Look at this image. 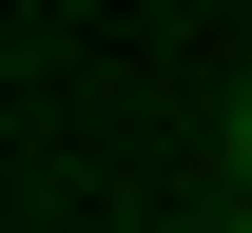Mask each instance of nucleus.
<instances>
[{"instance_id": "1", "label": "nucleus", "mask_w": 252, "mask_h": 233, "mask_svg": "<svg viewBox=\"0 0 252 233\" xmlns=\"http://www.w3.org/2000/svg\"><path fill=\"white\" fill-rule=\"evenodd\" d=\"M233 195H252V78H233Z\"/></svg>"}, {"instance_id": "2", "label": "nucleus", "mask_w": 252, "mask_h": 233, "mask_svg": "<svg viewBox=\"0 0 252 233\" xmlns=\"http://www.w3.org/2000/svg\"><path fill=\"white\" fill-rule=\"evenodd\" d=\"M233 233H252V195H233Z\"/></svg>"}]
</instances>
